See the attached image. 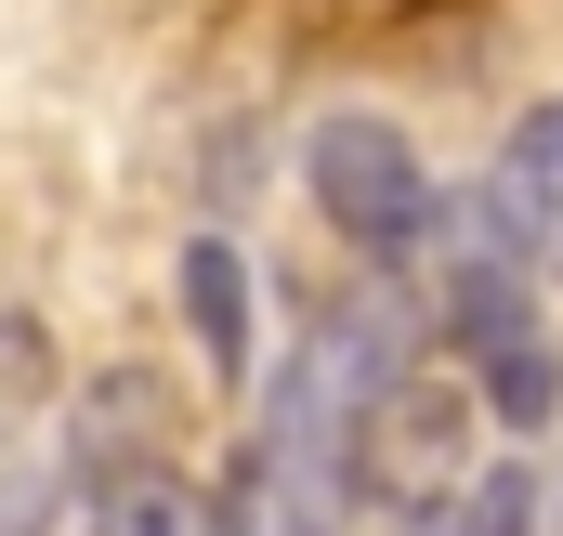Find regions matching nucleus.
Returning <instances> with one entry per match:
<instances>
[{"instance_id": "1", "label": "nucleus", "mask_w": 563, "mask_h": 536, "mask_svg": "<svg viewBox=\"0 0 563 536\" xmlns=\"http://www.w3.org/2000/svg\"><path fill=\"white\" fill-rule=\"evenodd\" d=\"M301 183H314V210L367 249V263H407L432 236V170L407 119H380V105H341V119H314L301 132Z\"/></svg>"}, {"instance_id": "3", "label": "nucleus", "mask_w": 563, "mask_h": 536, "mask_svg": "<svg viewBox=\"0 0 563 536\" xmlns=\"http://www.w3.org/2000/svg\"><path fill=\"white\" fill-rule=\"evenodd\" d=\"M459 445H472V393H445V380L407 367V380H380V393H367L354 445H341V484L420 524V511H445V498L472 484V458H459Z\"/></svg>"}, {"instance_id": "7", "label": "nucleus", "mask_w": 563, "mask_h": 536, "mask_svg": "<svg viewBox=\"0 0 563 536\" xmlns=\"http://www.w3.org/2000/svg\"><path fill=\"white\" fill-rule=\"evenodd\" d=\"M184 327H197V354H210L223 380H250V263H236L223 236L184 249Z\"/></svg>"}, {"instance_id": "2", "label": "nucleus", "mask_w": 563, "mask_h": 536, "mask_svg": "<svg viewBox=\"0 0 563 536\" xmlns=\"http://www.w3.org/2000/svg\"><path fill=\"white\" fill-rule=\"evenodd\" d=\"M445 327H459V354H472V405H485L498 432H551L563 354H551V327H538V288H525L511 249H485V263L445 275Z\"/></svg>"}, {"instance_id": "5", "label": "nucleus", "mask_w": 563, "mask_h": 536, "mask_svg": "<svg viewBox=\"0 0 563 536\" xmlns=\"http://www.w3.org/2000/svg\"><path fill=\"white\" fill-rule=\"evenodd\" d=\"M485 249H511L525 275H563V105H525L498 170H485Z\"/></svg>"}, {"instance_id": "6", "label": "nucleus", "mask_w": 563, "mask_h": 536, "mask_svg": "<svg viewBox=\"0 0 563 536\" xmlns=\"http://www.w3.org/2000/svg\"><path fill=\"white\" fill-rule=\"evenodd\" d=\"M79 536H236V498H210V484L170 471V458H132V471L92 484V524Z\"/></svg>"}, {"instance_id": "4", "label": "nucleus", "mask_w": 563, "mask_h": 536, "mask_svg": "<svg viewBox=\"0 0 563 536\" xmlns=\"http://www.w3.org/2000/svg\"><path fill=\"white\" fill-rule=\"evenodd\" d=\"M66 511V418H53V340L0 314V536H40Z\"/></svg>"}, {"instance_id": "8", "label": "nucleus", "mask_w": 563, "mask_h": 536, "mask_svg": "<svg viewBox=\"0 0 563 536\" xmlns=\"http://www.w3.org/2000/svg\"><path fill=\"white\" fill-rule=\"evenodd\" d=\"M407 536H538V471H525V458H498V471H472L445 511H420Z\"/></svg>"}]
</instances>
